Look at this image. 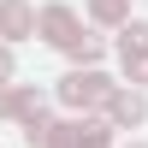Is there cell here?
Listing matches in <instances>:
<instances>
[{"instance_id":"cell-1","label":"cell","mask_w":148,"mask_h":148,"mask_svg":"<svg viewBox=\"0 0 148 148\" xmlns=\"http://www.w3.org/2000/svg\"><path fill=\"white\" fill-rule=\"evenodd\" d=\"M65 95H71V101H101L107 83H101V77H95V83H89V77H71V83H65Z\"/></svg>"},{"instance_id":"cell-2","label":"cell","mask_w":148,"mask_h":148,"mask_svg":"<svg viewBox=\"0 0 148 148\" xmlns=\"http://www.w3.org/2000/svg\"><path fill=\"white\" fill-rule=\"evenodd\" d=\"M125 47H130V71H136V77H148V36H142V30H130V42H125Z\"/></svg>"},{"instance_id":"cell-3","label":"cell","mask_w":148,"mask_h":148,"mask_svg":"<svg viewBox=\"0 0 148 148\" xmlns=\"http://www.w3.org/2000/svg\"><path fill=\"white\" fill-rule=\"evenodd\" d=\"M95 12H101V18H119V12H125V0H95Z\"/></svg>"}]
</instances>
